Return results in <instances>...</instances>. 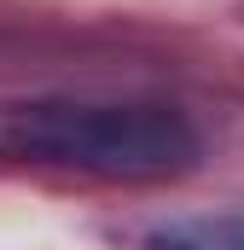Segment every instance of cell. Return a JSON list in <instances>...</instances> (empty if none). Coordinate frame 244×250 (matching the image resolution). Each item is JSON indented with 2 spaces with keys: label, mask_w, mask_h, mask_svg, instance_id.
Masks as SVG:
<instances>
[{
  "label": "cell",
  "mask_w": 244,
  "mask_h": 250,
  "mask_svg": "<svg viewBox=\"0 0 244 250\" xmlns=\"http://www.w3.org/2000/svg\"><path fill=\"white\" fill-rule=\"evenodd\" d=\"M145 250H244V209L169 221V227H157V233L145 239Z\"/></svg>",
  "instance_id": "cell-2"
},
{
  "label": "cell",
  "mask_w": 244,
  "mask_h": 250,
  "mask_svg": "<svg viewBox=\"0 0 244 250\" xmlns=\"http://www.w3.org/2000/svg\"><path fill=\"white\" fill-rule=\"evenodd\" d=\"M6 151L59 163L105 181H169L203 151L198 128L175 105H117V99H41L18 105L0 128Z\"/></svg>",
  "instance_id": "cell-1"
}]
</instances>
